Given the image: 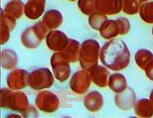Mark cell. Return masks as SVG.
Returning <instances> with one entry per match:
<instances>
[{
  "label": "cell",
  "mask_w": 153,
  "mask_h": 118,
  "mask_svg": "<svg viewBox=\"0 0 153 118\" xmlns=\"http://www.w3.org/2000/svg\"><path fill=\"white\" fill-rule=\"evenodd\" d=\"M100 54V44L96 40H87L81 45L79 51V63L82 68L90 71L91 68L97 65V60Z\"/></svg>",
  "instance_id": "3"
},
{
  "label": "cell",
  "mask_w": 153,
  "mask_h": 118,
  "mask_svg": "<svg viewBox=\"0 0 153 118\" xmlns=\"http://www.w3.org/2000/svg\"><path fill=\"white\" fill-rule=\"evenodd\" d=\"M91 83L90 72L87 69L78 71L70 80V87L76 94H82L88 89Z\"/></svg>",
  "instance_id": "8"
},
{
  "label": "cell",
  "mask_w": 153,
  "mask_h": 118,
  "mask_svg": "<svg viewBox=\"0 0 153 118\" xmlns=\"http://www.w3.org/2000/svg\"><path fill=\"white\" fill-rule=\"evenodd\" d=\"M103 98L99 91H91L84 98V105L91 112H97L102 107Z\"/></svg>",
  "instance_id": "16"
},
{
  "label": "cell",
  "mask_w": 153,
  "mask_h": 118,
  "mask_svg": "<svg viewBox=\"0 0 153 118\" xmlns=\"http://www.w3.org/2000/svg\"><path fill=\"white\" fill-rule=\"evenodd\" d=\"M42 22L48 30H54L61 26L63 22V15L58 10H49L44 14Z\"/></svg>",
  "instance_id": "17"
},
{
  "label": "cell",
  "mask_w": 153,
  "mask_h": 118,
  "mask_svg": "<svg viewBox=\"0 0 153 118\" xmlns=\"http://www.w3.org/2000/svg\"><path fill=\"white\" fill-rule=\"evenodd\" d=\"M100 33L105 39H114L120 34V27L117 20H106L100 29Z\"/></svg>",
  "instance_id": "18"
},
{
  "label": "cell",
  "mask_w": 153,
  "mask_h": 118,
  "mask_svg": "<svg viewBox=\"0 0 153 118\" xmlns=\"http://www.w3.org/2000/svg\"><path fill=\"white\" fill-rule=\"evenodd\" d=\"M150 100H151V102L153 103V90H152L151 93H150Z\"/></svg>",
  "instance_id": "32"
},
{
  "label": "cell",
  "mask_w": 153,
  "mask_h": 118,
  "mask_svg": "<svg viewBox=\"0 0 153 118\" xmlns=\"http://www.w3.org/2000/svg\"><path fill=\"white\" fill-rule=\"evenodd\" d=\"M69 63L70 62L64 57L62 52H56L51 57V66L54 75L61 83L68 80L71 74V68Z\"/></svg>",
  "instance_id": "6"
},
{
  "label": "cell",
  "mask_w": 153,
  "mask_h": 118,
  "mask_svg": "<svg viewBox=\"0 0 153 118\" xmlns=\"http://www.w3.org/2000/svg\"><path fill=\"white\" fill-rule=\"evenodd\" d=\"M134 110L139 117H151L153 115V103L149 99H140L134 104Z\"/></svg>",
  "instance_id": "21"
},
{
  "label": "cell",
  "mask_w": 153,
  "mask_h": 118,
  "mask_svg": "<svg viewBox=\"0 0 153 118\" xmlns=\"http://www.w3.org/2000/svg\"><path fill=\"white\" fill-rule=\"evenodd\" d=\"M88 72L91 74V81L96 83L97 86L105 87L108 84V80L109 77H111V74H109V72L105 66L97 65L94 68H91Z\"/></svg>",
  "instance_id": "13"
},
{
  "label": "cell",
  "mask_w": 153,
  "mask_h": 118,
  "mask_svg": "<svg viewBox=\"0 0 153 118\" xmlns=\"http://www.w3.org/2000/svg\"><path fill=\"white\" fill-rule=\"evenodd\" d=\"M100 58L102 65L112 71L119 72L125 69L130 62V52L122 40L106 42L100 49Z\"/></svg>",
  "instance_id": "1"
},
{
  "label": "cell",
  "mask_w": 153,
  "mask_h": 118,
  "mask_svg": "<svg viewBox=\"0 0 153 118\" xmlns=\"http://www.w3.org/2000/svg\"><path fill=\"white\" fill-rule=\"evenodd\" d=\"M70 1H75V0H70Z\"/></svg>",
  "instance_id": "34"
},
{
  "label": "cell",
  "mask_w": 153,
  "mask_h": 118,
  "mask_svg": "<svg viewBox=\"0 0 153 118\" xmlns=\"http://www.w3.org/2000/svg\"><path fill=\"white\" fill-rule=\"evenodd\" d=\"M1 107L22 113L29 106V101L25 93L15 91L11 88H1L0 90Z\"/></svg>",
  "instance_id": "2"
},
{
  "label": "cell",
  "mask_w": 153,
  "mask_h": 118,
  "mask_svg": "<svg viewBox=\"0 0 153 118\" xmlns=\"http://www.w3.org/2000/svg\"><path fill=\"white\" fill-rule=\"evenodd\" d=\"M79 51H81V44L78 41L70 39L65 49L63 51H60V52H62L64 57L70 63H76L79 58Z\"/></svg>",
  "instance_id": "19"
},
{
  "label": "cell",
  "mask_w": 153,
  "mask_h": 118,
  "mask_svg": "<svg viewBox=\"0 0 153 118\" xmlns=\"http://www.w3.org/2000/svg\"><path fill=\"white\" fill-rule=\"evenodd\" d=\"M54 83V75L47 68H39L29 72L28 86L34 90L49 88Z\"/></svg>",
  "instance_id": "5"
},
{
  "label": "cell",
  "mask_w": 153,
  "mask_h": 118,
  "mask_svg": "<svg viewBox=\"0 0 153 118\" xmlns=\"http://www.w3.org/2000/svg\"><path fill=\"white\" fill-rule=\"evenodd\" d=\"M22 115L24 117H37L38 113H37V110H36L35 107L28 106L27 107V109H25L22 112Z\"/></svg>",
  "instance_id": "30"
},
{
  "label": "cell",
  "mask_w": 153,
  "mask_h": 118,
  "mask_svg": "<svg viewBox=\"0 0 153 118\" xmlns=\"http://www.w3.org/2000/svg\"><path fill=\"white\" fill-rule=\"evenodd\" d=\"M108 86L111 87L112 91L116 93L121 92L127 87L126 78L122 74H114L109 77Z\"/></svg>",
  "instance_id": "23"
},
{
  "label": "cell",
  "mask_w": 153,
  "mask_h": 118,
  "mask_svg": "<svg viewBox=\"0 0 153 118\" xmlns=\"http://www.w3.org/2000/svg\"><path fill=\"white\" fill-rule=\"evenodd\" d=\"M108 20L106 18V15L100 13V12H96L94 11V13H91L88 17V23H90L91 27L94 30H100V27L105 21Z\"/></svg>",
  "instance_id": "26"
},
{
  "label": "cell",
  "mask_w": 153,
  "mask_h": 118,
  "mask_svg": "<svg viewBox=\"0 0 153 118\" xmlns=\"http://www.w3.org/2000/svg\"><path fill=\"white\" fill-rule=\"evenodd\" d=\"M141 19L148 24H153V1L144 3L139 9Z\"/></svg>",
  "instance_id": "25"
},
{
  "label": "cell",
  "mask_w": 153,
  "mask_h": 118,
  "mask_svg": "<svg viewBox=\"0 0 153 118\" xmlns=\"http://www.w3.org/2000/svg\"><path fill=\"white\" fill-rule=\"evenodd\" d=\"M70 39L67 37V35L59 30H53L49 32L46 37V44L50 50L60 52L65 49L67 44L69 43Z\"/></svg>",
  "instance_id": "9"
},
{
  "label": "cell",
  "mask_w": 153,
  "mask_h": 118,
  "mask_svg": "<svg viewBox=\"0 0 153 118\" xmlns=\"http://www.w3.org/2000/svg\"><path fill=\"white\" fill-rule=\"evenodd\" d=\"M139 1H142L143 2V1H148V0H139Z\"/></svg>",
  "instance_id": "33"
},
{
  "label": "cell",
  "mask_w": 153,
  "mask_h": 118,
  "mask_svg": "<svg viewBox=\"0 0 153 118\" xmlns=\"http://www.w3.org/2000/svg\"><path fill=\"white\" fill-rule=\"evenodd\" d=\"M35 104L40 110L46 113H53L60 107L59 97L49 90H43L36 96Z\"/></svg>",
  "instance_id": "7"
},
{
  "label": "cell",
  "mask_w": 153,
  "mask_h": 118,
  "mask_svg": "<svg viewBox=\"0 0 153 118\" xmlns=\"http://www.w3.org/2000/svg\"><path fill=\"white\" fill-rule=\"evenodd\" d=\"M96 9L105 15H114L122 10V0H97Z\"/></svg>",
  "instance_id": "12"
},
{
  "label": "cell",
  "mask_w": 153,
  "mask_h": 118,
  "mask_svg": "<svg viewBox=\"0 0 153 118\" xmlns=\"http://www.w3.org/2000/svg\"><path fill=\"white\" fill-rule=\"evenodd\" d=\"M48 29L44 25V23L38 22L37 24L29 27L21 35V42L23 46L27 49H34L37 48L41 42L47 37Z\"/></svg>",
  "instance_id": "4"
},
{
  "label": "cell",
  "mask_w": 153,
  "mask_h": 118,
  "mask_svg": "<svg viewBox=\"0 0 153 118\" xmlns=\"http://www.w3.org/2000/svg\"><path fill=\"white\" fill-rule=\"evenodd\" d=\"M46 0H28L24 7V13L29 19L35 20L43 15Z\"/></svg>",
  "instance_id": "14"
},
{
  "label": "cell",
  "mask_w": 153,
  "mask_h": 118,
  "mask_svg": "<svg viewBox=\"0 0 153 118\" xmlns=\"http://www.w3.org/2000/svg\"><path fill=\"white\" fill-rule=\"evenodd\" d=\"M153 60V54L147 50H139L135 54V62L140 69H145L149 63Z\"/></svg>",
  "instance_id": "24"
},
{
  "label": "cell",
  "mask_w": 153,
  "mask_h": 118,
  "mask_svg": "<svg viewBox=\"0 0 153 118\" xmlns=\"http://www.w3.org/2000/svg\"><path fill=\"white\" fill-rule=\"evenodd\" d=\"M96 3L97 0H79L78 6L85 15H91L97 10Z\"/></svg>",
  "instance_id": "28"
},
{
  "label": "cell",
  "mask_w": 153,
  "mask_h": 118,
  "mask_svg": "<svg viewBox=\"0 0 153 118\" xmlns=\"http://www.w3.org/2000/svg\"><path fill=\"white\" fill-rule=\"evenodd\" d=\"M1 37H0V43L1 45H4L5 43H7V41L9 40L10 37V32L15 28L16 25V19L12 17L7 16L4 11L1 10Z\"/></svg>",
  "instance_id": "15"
},
{
  "label": "cell",
  "mask_w": 153,
  "mask_h": 118,
  "mask_svg": "<svg viewBox=\"0 0 153 118\" xmlns=\"http://www.w3.org/2000/svg\"><path fill=\"white\" fill-rule=\"evenodd\" d=\"M139 0H122V11L128 15H134L139 12Z\"/></svg>",
  "instance_id": "27"
},
{
  "label": "cell",
  "mask_w": 153,
  "mask_h": 118,
  "mask_svg": "<svg viewBox=\"0 0 153 118\" xmlns=\"http://www.w3.org/2000/svg\"><path fill=\"white\" fill-rule=\"evenodd\" d=\"M24 3L20 0H12L9 3L5 5L4 7V13L9 17H12L14 19H19L22 16L24 11Z\"/></svg>",
  "instance_id": "20"
},
{
  "label": "cell",
  "mask_w": 153,
  "mask_h": 118,
  "mask_svg": "<svg viewBox=\"0 0 153 118\" xmlns=\"http://www.w3.org/2000/svg\"><path fill=\"white\" fill-rule=\"evenodd\" d=\"M117 22L119 24V27H120V35H125L127 34L128 31L130 29V23L126 18H118Z\"/></svg>",
  "instance_id": "29"
},
{
  "label": "cell",
  "mask_w": 153,
  "mask_h": 118,
  "mask_svg": "<svg viewBox=\"0 0 153 118\" xmlns=\"http://www.w3.org/2000/svg\"><path fill=\"white\" fill-rule=\"evenodd\" d=\"M152 35H153V29H152Z\"/></svg>",
  "instance_id": "35"
},
{
  "label": "cell",
  "mask_w": 153,
  "mask_h": 118,
  "mask_svg": "<svg viewBox=\"0 0 153 118\" xmlns=\"http://www.w3.org/2000/svg\"><path fill=\"white\" fill-rule=\"evenodd\" d=\"M144 71H145V74L148 77L149 80H153V60L149 63L147 66H146V69H144Z\"/></svg>",
  "instance_id": "31"
},
{
  "label": "cell",
  "mask_w": 153,
  "mask_h": 118,
  "mask_svg": "<svg viewBox=\"0 0 153 118\" xmlns=\"http://www.w3.org/2000/svg\"><path fill=\"white\" fill-rule=\"evenodd\" d=\"M28 72L25 69H14L7 75V86L13 90H20L28 86Z\"/></svg>",
  "instance_id": "10"
},
{
  "label": "cell",
  "mask_w": 153,
  "mask_h": 118,
  "mask_svg": "<svg viewBox=\"0 0 153 118\" xmlns=\"http://www.w3.org/2000/svg\"><path fill=\"white\" fill-rule=\"evenodd\" d=\"M135 92L130 87H126L123 91L118 92L114 97L116 106L122 110H128L135 104Z\"/></svg>",
  "instance_id": "11"
},
{
  "label": "cell",
  "mask_w": 153,
  "mask_h": 118,
  "mask_svg": "<svg viewBox=\"0 0 153 118\" xmlns=\"http://www.w3.org/2000/svg\"><path fill=\"white\" fill-rule=\"evenodd\" d=\"M17 54L10 49H5L1 52V66L4 69H14L17 66Z\"/></svg>",
  "instance_id": "22"
}]
</instances>
